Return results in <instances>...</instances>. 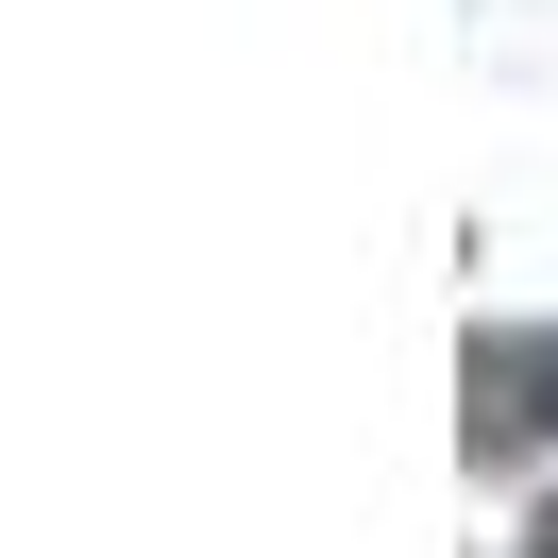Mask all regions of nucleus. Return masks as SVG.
<instances>
[{
    "label": "nucleus",
    "instance_id": "1",
    "mask_svg": "<svg viewBox=\"0 0 558 558\" xmlns=\"http://www.w3.org/2000/svg\"><path fill=\"white\" fill-rule=\"evenodd\" d=\"M457 389H474V407H457L474 457H542V440H558V339H474Z\"/></svg>",
    "mask_w": 558,
    "mask_h": 558
},
{
    "label": "nucleus",
    "instance_id": "2",
    "mask_svg": "<svg viewBox=\"0 0 558 558\" xmlns=\"http://www.w3.org/2000/svg\"><path fill=\"white\" fill-rule=\"evenodd\" d=\"M524 558H558V508H542V524H524Z\"/></svg>",
    "mask_w": 558,
    "mask_h": 558
}]
</instances>
